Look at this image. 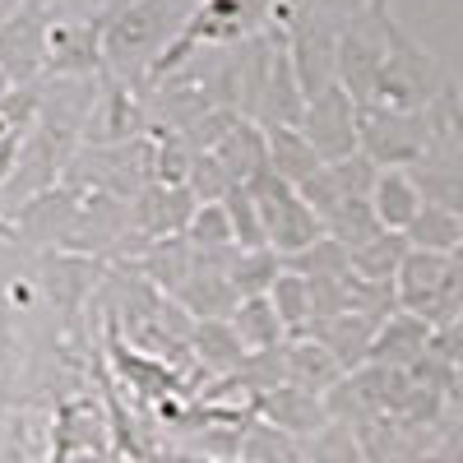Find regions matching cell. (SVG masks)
Wrapping results in <instances>:
<instances>
[{
	"label": "cell",
	"mask_w": 463,
	"mask_h": 463,
	"mask_svg": "<svg viewBox=\"0 0 463 463\" xmlns=\"http://www.w3.org/2000/svg\"><path fill=\"white\" fill-rule=\"evenodd\" d=\"M269 301H274V311L288 329V343L297 338H311V283H306L301 274H292V269H283L274 292H269Z\"/></svg>",
	"instance_id": "obj_31"
},
{
	"label": "cell",
	"mask_w": 463,
	"mask_h": 463,
	"mask_svg": "<svg viewBox=\"0 0 463 463\" xmlns=\"http://www.w3.org/2000/svg\"><path fill=\"white\" fill-rule=\"evenodd\" d=\"M283 269H292V274H301V279H347L353 274V255H347V246L338 241V237H320L316 246H306L301 255H292V260H283Z\"/></svg>",
	"instance_id": "obj_32"
},
{
	"label": "cell",
	"mask_w": 463,
	"mask_h": 463,
	"mask_svg": "<svg viewBox=\"0 0 463 463\" xmlns=\"http://www.w3.org/2000/svg\"><path fill=\"white\" fill-rule=\"evenodd\" d=\"M408 250H412V246H408L403 232H380V237H371L366 246L347 250V255H353V274H357V279L380 283V288H394V279H399V269H403Z\"/></svg>",
	"instance_id": "obj_27"
},
{
	"label": "cell",
	"mask_w": 463,
	"mask_h": 463,
	"mask_svg": "<svg viewBox=\"0 0 463 463\" xmlns=\"http://www.w3.org/2000/svg\"><path fill=\"white\" fill-rule=\"evenodd\" d=\"M384 43H390V56H384V70H380L375 93H371L366 107H390V111L440 107V98L449 93L445 74H440L436 56L394 19V10H384Z\"/></svg>",
	"instance_id": "obj_3"
},
{
	"label": "cell",
	"mask_w": 463,
	"mask_h": 463,
	"mask_svg": "<svg viewBox=\"0 0 463 463\" xmlns=\"http://www.w3.org/2000/svg\"><path fill=\"white\" fill-rule=\"evenodd\" d=\"M213 158L227 167V176L237 185H250L260 172H269V130L260 121H250V116H241L227 130V139L213 148Z\"/></svg>",
	"instance_id": "obj_24"
},
{
	"label": "cell",
	"mask_w": 463,
	"mask_h": 463,
	"mask_svg": "<svg viewBox=\"0 0 463 463\" xmlns=\"http://www.w3.org/2000/svg\"><path fill=\"white\" fill-rule=\"evenodd\" d=\"M148 130H153V116H148L144 89L116 80V74H102L98 80V102L89 111V126H84V144H93V148L135 144Z\"/></svg>",
	"instance_id": "obj_8"
},
{
	"label": "cell",
	"mask_w": 463,
	"mask_h": 463,
	"mask_svg": "<svg viewBox=\"0 0 463 463\" xmlns=\"http://www.w3.org/2000/svg\"><path fill=\"white\" fill-rule=\"evenodd\" d=\"M449 255H431V250H408L399 279H394V292H399V311H412L421 320L440 316V301H445V288H449Z\"/></svg>",
	"instance_id": "obj_15"
},
{
	"label": "cell",
	"mask_w": 463,
	"mask_h": 463,
	"mask_svg": "<svg viewBox=\"0 0 463 463\" xmlns=\"http://www.w3.org/2000/svg\"><path fill=\"white\" fill-rule=\"evenodd\" d=\"M74 213H80V195L74 190H65V185H56V190H47V195H37V200H28L19 213H10L14 218V232L28 241V246H65V237H70V222H74Z\"/></svg>",
	"instance_id": "obj_18"
},
{
	"label": "cell",
	"mask_w": 463,
	"mask_h": 463,
	"mask_svg": "<svg viewBox=\"0 0 463 463\" xmlns=\"http://www.w3.org/2000/svg\"><path fill=\"white\" fill-rule=\"evenodd\" d=\"M408 172H412V181L421 190V200L440 204V209H449V213L463 218V144L449 130V121H440V135L427 148V158H421L417 167H408Z\"/></svg>",
	"instance_id": "obj_14"
},
{
	"label": "cell",
	"mask_w": 463,
	"mask_h": 463,
	"mask_svg": "<svg viewBox=\"0 0 463 463\" xmlns=\"http://www.w3.org/2000/svg\"><path fill=\"white\" fill-rule=\"evenodd\" d=\"M121 269H130V274H139L144 283H153L158 292H167L172 301L181 297V288L190 283V274H195V246H190L185 237H172V241H153L148 250H139L135 260H126Z\"/></svg>",
	"instance_id": "obj_20"
},
{
	"label": "cell",
	"mask_w": 463,
	"mask_h": 463,
	"mask_svg": "<svg viewBox=\"0 0 463 463\" xmlns=\"http://www.w3.org/2000/svg\"><path fill=\"white\" fill-rule=\"evenodd\" d=\"M371 209H375L384 232H403V237H408V227L421 218L427 200H421V190H417L408 167H390V172H380V181L371 190Z\"/></svg>",
	"instance_id": "obj_22"
},
{
	"label": "cell",
	"mask_w": 463,
	"mask_h": 463,
	"mask_svg": "<svg viewBox=\"0 0 463 463\" xmlns=\"http://www.w3.org/2000/svg\"><path fill=\"white\" fill-rule=\"evenodd\" d=\"M384 10H390V0H371V5L357 10L338 33V84L353 93L357 107L371 102L375 80L384 70V56H390V43H384Z\"/></svg>",
	"instance_id": "obj_6"
},
{
	"label": "cell",
	"mask_w": 463,
	"mask_h": 463,
	"mask_svg": "<svg viewBox=\"0 0 463 463\" xmlns=\"http://www.w3.org/2000/svg\"><path fill=\"white\" fill-rule=\"evenodd\" d=\"M190 10H195V0H121L116 10H98L107 74L144 89L153 61L176 43Z\"/></svg>",
	"instance_id": "obj_2"
},
{
	"label": "cell",
	"mask_w": 463,
	"mask_h": 463,
	"mask_svg": "<svg viewBox=\"0 0 463 463\" xmlns=\"http://www.w3.org/2000/svg\"><path fill=\"white\" fill-rule=\"evenodd\" d=\"M33 297H37L33 283H14V288H10V301H14V306H33Z\"/></svg>",
	"instance_id": "obj_38"
},
{
	"label": "cell",
	"mask_w": 463,
	"mask_h": 463,
	"mask_svg": "<svg viewBox=\"0 0 463 463\" xmlns=\"http://www.w3.org/2000/svg\"><path fill=\"white\" fill-rule=\"evenodd\" d=\"M102 14H56L47 37V80H102Z\"/></svg>",
	"instance_id": "obj_9"
},
{
	"label": "cell",
	"mask_w": 463,
	"mask_h": 463,
	"mask_svg": "<svg viewBox=\"0 0 463 463\" xmlns=\"http://www.w3.org/2000/svg\"><path fill=\"white\" fill-rule=\"evenodd\" d=\"M279 274H283V260L274 255V250H232V260H227V279H232V288H237V297L246 301V297H269L274 292V283H279Z\"/></svg>",
	"instance_id": "obj_29"
},
{
	"label": "cell",
	"mask_w": 463,
	"mask_h": 463,
	"mask_svg": "<svg viewBox=\"0 0 463 463\" xmlns=\"http://www.w3.org/2000/svg\"><path fill=\"white\" fill-rule=\"evenodd\" d=\"M227 218H232V232H237V246L241 250H264L269 246V232H264V218H260V204L246 185H237L232 195L222 200Z\"/></svg>",
	"instance_id": "obj_33"
},
{
	"label": "cell",
	"mask_w": 463,
	"mask_h": 463,
	"mask_svg": "<svg viewBox=\"0 0 463 463\" xmlns=\"http://www.w3.org/2000/svg\"><path fill=\"white\" fill-rule=\"evenodd\" d=\"M232 329L241 334V343L250 347V353H274V347L288 343V329H283V320H279L269 297H246L237 311H232Z\"/></svg>",
	"instance_id": "obj_28"
},
{
	"label": "cell",
	"mask_w": 463,
	"mask_h": 463,
	"mask_svg": "<svg viewBox=\"0 0 463 463\" xmlns=\"http://www.w3.org/2000/svg\"><path fill=\"white\" fill-rule=\"evenodd\" d=\"M436 347V325L421 320L412 311H394L380 325L375 347H371V366H394V371H412L417 362H427Z\"/></svg>",
	"instance_id": "obj_17"
},
{
	"label": "cell",
	"mask_w": 463,
	"mask_h": 463,
	"mask_svg": "<svg viewBox=\"0 0 463 463\" xmlns=\"http://www.w3.org/2000/svg\"><path fill=\"white\" fill-rule=\"evenodd\" d=\"M10 316H14V311H10V301L0 297V343H10Z\"/></svg>",
	"instance_id": "obj_39"
},
{
	"label": "cell",
	"mask_w": 463,
	"mask_h": 463,
	"mask_svg": "<svg viewBox=\"0 0 463 463\" xmlns=\"http://www.w3.org/2000/svg\"><path fill=\"white\" fill-rule=\"evenodd\" d=\"M250 408H255L260 421H269V427H279L288 436H320L325 427H334L329 403L316 399V394H306V390H297V384H279V390L255 394Z\"/></svg>",
	"instance_id": "obj_16"
},
{
	"label": "cell",
	"mask_w": 463,
	"mask_h": 463,
	"mask_svg": "<svg viewBox=\"0 0 463 463\" xmlns=\"http://www.w3.org/2000/svg\"><path fill=\"white\" fill-rule=\"evenodd\" d=\"M269 167H274L283 181H292V185H306L325 167V158L297 126H279V130H269Z\"/></svg>",
	"instance_id": "obj_26"
},
{
	"label": "cell",
	"mask_w": 463,
	"mask_h": 463,
	"mask_svg": "<svg viewBox=\"0 0 463 463\" xmlns=\"http://www.w3.org/2000/svg\"><path fill=\"white\" fill-rule=\"evenodd\" d=\"M200 213V200L190 185H158L153 181L144 195L130 200V232L139 241H172V237H185L190 222Z\"/></svg>",
	"instance_id": "obj_12"
},
{
	"label": "cell",
	"mask_w": 463,
	"mask_h": 463,
	"mask_svg": "<svg viewBox=\"0 0 463 463\" xmlns=\"http://www.w3.org/2000/svg\"><path fill=\"white\" fill-rule=\"evenodd\" d=\"M343 380H347V371L338 366V357L325 343H316V338L288 343V384H297V390L316 394V399H329Z\"/></svg>",
	"instance_id": "obj_25"
},
{
	"label": "cell",
	"mask_w": 463,
	"mask_h": 463,
	"mask_svg": "<svg viewBox=\"0 0 463 463\" xmlns=\"http://www.w3.org/2000/svg\"><path fill=\"white\" fill-rule=\"evenodd\" d=\"M14 5H19V0H0V24L10 19V10H14Z\"/></svg>",
	"instance_id": "obj_40"
},
{
	"label": "cell",
	"mask_w": 463,
	"mask_h": 463,
	"mask_svg": "<svg viewBox=\"0 0 463 463\" xmlns=\"http://www.w3.org/2000/svg\"><path fill=\"white\" fill-rule=\"evenodd\" d=\"M440 111H445L449 130H454V135H458V144H463V102H458V93H454V89L440 98Z\"/></svg>",
	"instance_id": "obj_36"
},
{
	"label": "cell",
	"mask_w": 463,
	"mask_h": 463,
	"mask_svg": "<svg viewBox=\"0 0 463 463\" xmlns=\"http://www.w3.org/2000/svg\"><path fill=\"white\" fill-rule=\"evenodd\" d=\"M292 19V0H195L185 28L176 33V43L153 61L148 80H144V93H153L158 84H167L172 74L195 61L200 52H213V47H241L250 37L269 33L274 24H288Z\"/></svg>",
	"instance_id": "obj_1"
},
{
	"label": "cell",
	"mask_w": 463,
	"mask_h": 463,
	"mask_svg": "<svg viewBox=\"0 0 463 463\" xmlns=\"http://www.w3.org/2000/svg\"><path fill=\"white\" fill-rule=\"evenodd\" d=\"M107 362H111V380L116 384H130V394L144 399V403H158L163 408V403H176V399L190 394V384H185V375L176 366L139 353L135 343L121 338V329H116L111 320H107Z\"/></svg>",
	"instance_id": "obj_10"
},
{
	"label": "cell",
	"mask_w": 463,
	"mask_h": 463,
	"mask_svg": "<svg viewBox=\"0 0 463 463\" xmlns=\"http://www.w3.org/2000/svg\"><path fill=\"white\" fill-rule=\"evenodd\" d=\"M190 353L204 366V375H218V380H232L250 362V347L232 329V320H200L195 338H190Z\"/></svg>",
	"instance_id": "obj_23"
},
{
	"label": "cell",
	"mask_w": 463,
	"mask_h": 463,
	"mask_svg": "<svg viewBox=\"0 0 463 463\" xmlns=\"http://www.w3.org/2000/svg\"><path fill=\"white\" fill-rule=\"evenodd\" d=\"M111 421L93 399H65L56 408V440H52V463H70L74 454H93L107 445Z\"/></svg>",
	"instance_id": "obj_19"
},
{
	"label": "cell",
	"mask_w": 463,
	"mask_h": 463,
	"mask_svg": "<svg viewBox=\"0 0 463 463\" xmlns=\"http://www.w3.org/2000/svg\"><path fill=\"white\" fill-rule=\"evenodd\" d=\"M185 241L195 250H232L237 246V232H232L227 209L222 204H200L195 222H190V232H185Z\"/></svg>",
	"instance_id": "obj_34"
},
{
	"label": "cell",
	"mask_w": 463,
	"mask_h": 463,
	"mask_svg": "<svg viewBox=\"0 0 463 463\" xmlns=\"http://www.w3.org/2000/svg\"><path fill=\"white\" fill-rule=\"evenodd\" d=\"M408 246L412 250H431V255H458L463 250V218L440 209V204H427L421 218L408 227Z\"/></svg>",
	"instance_id": "obj_30"
},
{
	"label": "cell",
	"mask_w": 463,
	"mask_h": 463,
	"mask_svg": "<svg viewBox=\"0 0 463 463\" xmlns=\"http://www.w3.org/2000/svg\"><path fill=\"white\" fill-rule=\"evenodd\" d=\"M52 24H56V14L47 0H19L10 19L0 24V80L10 89H28L47 74Z\"/></svg>",
	"instance_id": "obj_7"
},
{
	"label": "cell",
	"mask_w": 463,
	"mask_h": 463,
	"mask_svg": "<svg viewBox=\"0 0 463 463\" xmlns=\"http://www.w3.org/2000/svg\"><path fill=\"white\" fill-rule=\"evenodd\" d=\"M297 130L316 144V153L325 163H343V158H353V153H362L357 102H353V93H347L343 84H334L329 93L306 102V116H301Z\"/></svg>",
	"instance_id": "obj_11"
},
{
	"label": "cell",
	"mask_w": 463,
	"mask_h": 463,
	"mask_svg": "<svg viewBox=\"0 0 463 463\" xmlns=\"http://www.w3.org/2000/svg\"><path fill=\"white\" fill-rule=\"evenodd\" d=\"M440 107L431 111H390V107H357V130H362V153L380 167H417L427 148L440 135Z\"/></svg>",
	"instance_id": "obj_4"
},
{
	"label": "cell",
	"mask_w": 463,
	"mask_h": 463,
	"mask_svg": "<svg viewBox=\"0 0 463 463\" xmlns=\"http://www.w3.org/2000/svg\"><path fill=\"white\" fill-rule=\"evenodd\" d=\"M301 116H306V89H301L297 65H292L288 24H274V61H269V80H264L255 121L264 130H279V126H301Z\"/></svg>",
	"instance_id": "obj_13"
},
{
	"label": "cell",
	"mask_w": 463,
	"mask_h": 463,
	"mask_svg": "<svg viewBox=\"0 0 463 463\" xmlns=\"http://www.w3.org/2000/svg\"><path fill=\"white\" fill-rule=\"evenodd\" d=\"M380 325H384V320H375V316L347 311V316H338V320L320 325L311 338H316V343H325L329 353L338 357V366H343L347 375H353V371L371 366V347H375V334H380Z\"/></svg>",
	"instance_id": "obj_21"
},
{
	"label": "cell",
	"mask_w": 463,
	"mask_h": 463,
	"mask_svg": "<svg viewBox=\"0 0 463 463\" xmlns=\"http://www.w3.org/2000/svg\"><path fill=\"white\" fill-rule=\"evenodd\" d=\"M116 5H121V0H111V10H116Z\"/></svg>",
	"instance_id": "obj_41"
},
{
	"label": "cell",
	"mask_w": 463,
	"mask_h": 463,
	"mask_svg": "<svg viewBox=\"0 0 463 463\" xmlns=\"http://www.w3.org/2000/svg\"><path fill=\"white\" fill-rule=\"evenodd\" d=\"M190 190H195L200 204H222L232 190H237V181L227 176V167L213 158V153H195V167H190Z\"/></svg>",
	"instance_id": "obj_35"
},
{
	"label": "cell",
	"mask_w": 463,
	"mask_h": 463,
	"mask_svg": "<svg viewBox=\"0 0 463 463\" xmlns=\"http://www.w3.org/2000/svg\"><path fill=\"white\" fill-rule=\"evenodd\" d=\"M246 190H250L255 204H260V218H264V232H269V250H274L279 260H292L306 246H316L320 237H329L320 213L306 204L301 190L292 181H283L274 167L260 172Z\"/></svg>",
	"instance_id": "obj_5"
},
{
	"label": "cell",
	"mask_w": 463,
	"mask_h": 463,
	"mask_svg": "<svg viewBox=\"0 0 463 463\" xmlns=\"http://www.w3.org/2000/svg\"><path fill=\"white\" fill-rule=\"evenodd\" d=\"M320 5H325V10H334L338 19H353L357 10H366V5H371V0H320Z\"/></svg>",
	"instance_id": "obj_37"
}]
</instances>
